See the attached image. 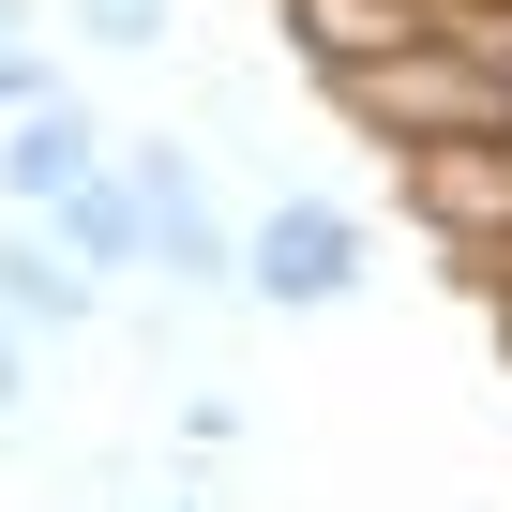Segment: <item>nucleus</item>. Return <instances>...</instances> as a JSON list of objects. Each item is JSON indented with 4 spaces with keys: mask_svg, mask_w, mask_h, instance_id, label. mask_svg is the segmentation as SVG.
I'll return each instance as SVG.
<instances>
[{
    "mask_svg": "<svg viewBox=\"0 0 512 512\" xmlns=\"http://www.w3.org/2000/svg\"><path fill=\"white\" fill-rule=\"evenodd\" d=\"M362 211L347 196H272L241 226V302H287V317H332V302H362Z\"/></svg>",
    "mask_w": 512,
    "mask_h": 512,
    "instance_id": "1",
    "label": "nucleus"
},
{
    "mask_svg": "<svg viewBox=\"0 0 512 512\" xmlns=\"http://www.w3.org/2000/svg\"><path fill=\"white\" fill-rule=\"evenodd\" d=\"M91 302H106V287L76 272V256H61V241H31V226H16V241H0V332H76Z\"/></svg>",
    "mask_w": 512,
    "mask_h": 512,
    "instance_id": "4",
    "label": "nucleus"
},
{
    "mask_svg": "<svg viewBox=\"0 0 512 512\" xmlns=\"http://www.w3.org/2000/svg\"><path fill=\"white\" fill-rule=\"evenodd\" d=\"M91 166H106V136L76 121V91H31V106H0V196H16V211L76 196Z\"/></svg>",
    "mask_w": 512,
    "mask_h": 512,
    "instance_id": "3",
    "label": "nucleus"
},
{
    "mask_svg": "<svg viewBox=\"0 0 512 512\" xmlns=\"http://www.w3.org/2000/svg\"><path fill=\"white\" fill-rule=\"evenodd\" d=\"M0 46H31V0H0Z\"/></svg>",
    "mask_w": 512,
    "mask_h": 512,
    "instance_id": "7",
    "label": "nucleus"
},
{
    "mask_svg": "<svg viewBox=\"0 0 512 512\" xmlns=\"http://www.w3.org/2000/svg\"><path fill=\"white\" fill-rule=\"evenodd\" d=\"M76 31H91V46H166L181 0H76Z\"/></svg>",
    "mask_w": 512,
    "mask_h": 512,
    "instance_id": "6",
    "label": "nucleus"
},
{
    "mask_svg": "<svg viewBox=\"0 0 512 512\" xmlns=\"http://www.w3.org/2000/svg\"><path fill=\"white\" fill-rule=\"evenodd\" d=\"M46 226H61V256H76V272H136V196H121V166H91L76 196H46Z\"/></svg>",
    "mask_w": 512,
    "mask_h": 512,
    "instance_id": "5",
    "label": "nucleus"
},
{
    "mask_svg": "<svg viewBox=\"0 0 512 512\" xmlns=\"http://www.w3.org/2000/svg\"><path fill=\"white\" fill-rule=\"evenodd\" d=\"M121 196H136V241L166 256L181 287H241V241H226V211L196 196V151H166V136L121 151Z\"/></svg>",
    "mask_w": 512,
    "mask_h": 512,
    "instance_id": "2",
    "label": "nucleus"
}]
</instances>
